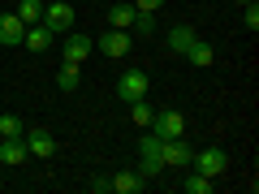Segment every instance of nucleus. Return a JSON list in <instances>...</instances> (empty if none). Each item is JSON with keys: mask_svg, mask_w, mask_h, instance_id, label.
I'll list each match as a JSON object with an SVG mask.
<instances>
[{"mask_svg": "<svg viewBox=\"0 0 259 194\" xmlns=\"http://www.w3.org/2000/svg\"><path fill=\"white\" fill-rule=\"evenodd\" d=\"M22 134H26V125H22L13 112H5V117H0V138H22Z\"/></svg>", "mask_w": 259, "mask_h": 194, "instance_id": "nucleus-22", "label": "nucleus"}, {"mask_svg": "<svg viewBox=\"0 0 259 194\" xmlns=\"http://www.w3.org/2000/svg\"><path fill=\"white\" fill-rule=\"evenodd\" d=\"M44 22L56 30V35H65V30L74 26V5H65V0H52V5H44Z\"/></svg>", "mask_w": 259, "mask_h": 194, "instance_id": "nucleus-5", "label": "nucleus"}, {"mask_svg": "<svg viewBox=\"0 0 259 194\" xmlns=\"http://www.w3.org/2000/svg\"><path fill=\"white\" fill-rule=\"evenodd\" d=\"M194 168H199V173H207L216 181V177L225 173V168H229V156H225L221 147H203V151H194V160H190Z\"/></svg>", "mask_w": 259, "mask_h": 194, "instance_id": "nucleus-3", "label": "nucleus"}, {"mask_svg": "<svg viewBox=\"0 0 259 194\" xmlns=\"http://www.w3.org/2000/svg\"><path fill=\"white\" fill-rule=\"evenodd\" d=\"M117 95H121L125 104L147 100V69H125V74H121V82H117Z\"/></svg>", "mask_w": 259, "mask_h": 194, "instance_id": "nucleus-2", "label": "nucleus"}, {"mask_svg": "<svg viewBox=\"0 0 259 194\" xmlns=\"http://www.w3.org/2000/svg\"><path fill=\"white\" fill-rule=\"evenodd\" d=\"M130 30H134V35H143V39H151V30H156V13H139V9H134Z\"/></svg>", "mask_w": 259, "mask_h": 194, "instance_id": "nucleus-21", "label": "nucleus"}, {"mask_svg": "<svg viewBox=\"0 0 259 194\" xmlns=\"http://www.w3.org/2000/svg\"><path fill=\"white\" fill-rule=\"evenodd\" d=\"M160 160H164V168H190L194 151L186 147L182 138H164V147H160Z\"/></svg>", "mask_w": 259, "mask_h": 194, "instance_id": "nucleus-6", "label": "nucleus"}, {"mask_svg": "<svg viewBox=\"0 0 259 194\" xmlns=\"http://www.w3.org/2000/svg\"><path fill=\"white\" fill-rule=\"evenodd\" d=\"M108 190L112 194H143L147 190V177L143 173H117V177H108Z\"/></svg>", "mask_w": 259, "mask_h": 194, "instance_id": "nucleus-13", "label": "nucleus"}, {"mask_svg": "<svg viewBox=\"0 0 259 194\" xmlns=\"http://www.w3.org/2000/svg\"><path fill=\"white\" fill-rule=\"evenodd\" d=\"M22 138H26V151H30V156H39V160H48L56 151V138L48 134V129H26Z\"/></svg>", "mask_w": 259, "mask_h": 194, "instance_id": "nucleus-11", "label": "nucleus"}, {"mask_svg": "<svg viewBox=\"0 0 259 194\" xmlns=\"http://www.w3.org/2000/svg\"><path fill=\"white\" fill-rule=\"evenodd\" d=\"M22 39H26V22H22L18 13H0V43L22 47Z\"/></svg>", "mask_w": 259, "mask_h": 194, "instance_id": "nucleus-8", "label": "nucleus"}, {"mask_svg": "<svg viewBox=\"0 0 259 194\" xmlns=\"http://www.w3.org/2000/svg\"><path fill=\"white\" fill-rule=\"evenodd\" d=\"M186 56H190V65H199V69H207V65L216 61V52H212V43H203V39H194V43L186 47Z\"/></svg>", "mask_w": 259, "mask_h": 194, "instance_id": "nucleus-15", "label": "nucleus"}, {"mask_svg": "<svg viewBox=\"0 0 259 194\" xmlns=\"http://www.w3.org/2000/svg\"><path fill=\"white\" fill-rule=\"evenodd\" d=\"M151 129H156L160 138H182V134H186V117H182V112H173V108H164V112H156Z\"/></svg>", "mask_w": 259, "mask_h": 194, "instance_id": "nucleus-7", "label": "nucleus"}, {"mask_svg": "<svg viewBox=\"0 0 259 194\" xmlns=\"http://www.w3.org/2000/svg\"><path fill=\"white\" fill-rule=\"evenodd\" d=\"M18 13L22 22H26V26H35V22H44V0H18Z\"/></svg>", "mask_w": 259, "mask_h": 194, "instance_id": "nucleus-16", "label": "nucleus"}, {"mask_svg": "<svg viewBox=\"0 0 259 194\" xmlns=\"http://www.w3.org/2000/svg\"><path fill=\"white\" fill-rule=\"evenodd\" d=\"M182 190H186V194H212V177L194 168V173H190V177L182 181Z\"/></svg>", "mask_w": 259, "mask_h": 194, "instance_id": "nucleus-19", "label": "nucleus"}, {"mask_svg": "<svg viewBox=\"0 0 259 194\" xmlns=\"http://www.w3.org/2000/svg\"><path fill=\"white\" fill-rule=\"evenodd\" d=\"M130 22H134V5H112L108 26H112V30H130Z\"/></svg>", "mask_w": 259, "mask_h": 194, "instance_id": "nucleus-20", "label": "nucleus"}, {"mask_svg": "<svg viewBox=\"0 0 259 194\" xmlns=\"http://www.w3.org/2000/svg\"><path fill=\"white\" fill-rule=\"evenodd\" d=\"M26 160H30V151H26V138H0V164L18 168V164H26Z\"/></svg>", "mask_w": 259, "mask_h": 194, "instance_id": "nucleus-10", "label": "nucleus"}, {"mask_svg": "<svg viewBox=\"0 0 259 194\" xmlns=\"http://www.w3.org/2000/svg\"><path fill=\"white\" fill-rule=\"evenodd\" d=\"M160 147H164V138H160L156 129H143V142H139V173L147 177V181L164 173V160H160Z\"/></svg>", "mask_w": 259, "mask_h": 194, "instance_id": "nucleus-1", "label": "nucleus"}, {"mask_svg": "<svg viewBox=\"0 0 259 194\" xmlns=\"http://www.w3.org/2000/svg\"><path fill=\"white\" fill-rule=\"evenodd\" d=\"M130 43H134V39H130V30H112V26L104 30L100 39H95V47H100L104 56H112V61H117V56H125Z\"/></svg>", "mask_w": 259, "mask_h": 194, "instance_id": "nucleus-4", "label": "nucleus"}, {"mask_svg": "<svg viewBox=\"0 0 259 194\" xmlns=\"http://www.w3.org/2000/svg\"><path fill=\"white\" fill-rule=\"evenodd\" d=\"M242 22H246V30H259V9H255V0L246 5V13H242Z\"/></svg>", "mask_w": 259, "mask_h": 194, "instance_id": "nucleus-23", "label": "nucleus"}, {"mask_svg": "<svg viewBox=\"0 0 259 194\" xmlns=\"http://www.w3.org/2000/svg\"><path fill=\"white\" fill-rule=\"evenodd\" d=\"M78 82H82V65L61 61V69H56V86H61V91H78Z\"/></svg>", "mask_w": 259, "mask_h": 194, "instance_id": "nucleus-14", "label": "nucleus"}, {"mask_svg": "<svg viewBox=\"0 0 259 194\" xmlns=\"http://www.w3.org/2000/svg\"><path fill=\"white\" fill-rule=\"evenodd\" d=\"M160 5H164V0H134V9H139V13H156Z\"/></svg>", "mask_w": 259, "mask_h": 194, "instance_id": "nucleus-24", "label": "nucleus"}, {"mask_svg": "<svg viewBox=\"0 0 259 194\" xmlns=\"http://www.w3.org/2000/svg\"><path fill=\"white\" fill-rule=\"evenodd\" d=\"M61 52H65V61H69V65H82L87 56L95 52V39H87V35H69Z\"/></svg>", "mask_w": 259, "mask_h": 194, "instance_id": "nucleus-12", "label": "nucleus"}, {"mask_svg": "<svg viewBox=\"0 0 259 194\" xmlns=\"http://www.w3.org/2000/svg\"><path fill=\"white\" fill-rule=\"evenodd\" d=\"M194 39H199V35H194L190 26H173V30H168V47H173V52H182V56H186V47H190Z\"/></svg>", "mask_w": 259, "mask_h": 194, "instance_id": "nucleus-17", "label": "nucleus"}, {"mask_svg": "<svg viewBox=\"0 0 259 194\" xmlns=\"http://www.w3.org/2000/svg\"><path fill=\"white\" fill-rule=\"evenodd\" d=\"M130 117H134V125H139V129H151L156 108H147V100H134V104H130Z\"/></svg>", "mask_w": 259, "mask_h": 194, "instance_id": "nucleus-18", "label": "nucleus"}, {"mask_svg": "<svg viewBox=\"0 0 259 194\" xmlns=\"http://www.w3.org/2000/svg\"><path fill=\"white\" fill-rule=\"evenodd\" d=\"M52 43H56V30L48 26V22H35V26H26V39H22V47H30V52H48Z\"/></svg>", "mask_w": 259, "mask_h": 194, "instance_id": "nucleus-9", "label": "nucleus"}]
</instances>
